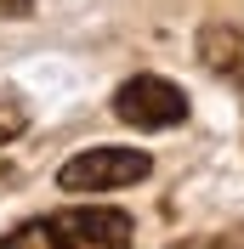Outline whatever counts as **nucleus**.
<instances>
[{
  "mask_svg": "<svg viewBox=\"0 0 244 249\" xmlns=\"http://www.w3.org/2000/svg\"><path fill=\"white\" fill-rule=\"evenodd\" d=\"M0 249H131V215L120 210H57L23 221L0 238Z\"/></svg>",
  "mask_w": 244,
  "mask_h": 249,
  "instance_id": "obj_1",
  "label": "nucleus"
},
{
  "mask_svg": "<svg viewBox=\"0 0 244 249\" xmlns=\"http://www.w3.org/2000/svg\"><path fill=\"white\" fill-rule=\"evenodd\" d=\"M153 159L137 153V147H91V153H74L57 170L62 193H114V187H137L148 181Z\"/></svg>",
  "mask_w": 244,
  "mask_h": 249,
  "instance_id": "obj_2",
  "label": "nucleus"
},
{
  "mask_svg": "<svg viewBox=\"0 0 244 249\" xmlns=\"http://www.w3.org/2000/svg\"><path fill=\"white\" fill-rule=\"evenodd\" d=\"M114 113L125 124H137V130H170V124L187 119V91L159 74H137L114 91Z\"/></svg>",
  "mask_w": 244,
  "mask_h": 249,
  "instance_id": "obj_3",
  "label": "nucleus"
},
{
  "mask_svg": "<svg viewBox=\"0 0 244 249\" xmlns=\"http://www.w3.org/2000/svg\"><path fill=\"white\" fill-rule=\"evenodd\" d=\"M199 62H204L216 79L244 85V29H233V23H210V29L199 34Z\"/></svg>",
  "mask_w": 244,
  "mask_h": 249,
  "instance_id": "obj_4",
  "label": "nucleus"
},
{
  "mask_svg": "<svg viewBox=\"0 0 244 249\" xmlns=\"http://www.w3.org/2000/svg\"><path fill=\"white\" fill-rule=\"evenodd\" d=\"M23 130H29V108H23V96L0 85V147H6V142H17Z\"/></svg>",
  "mask_w": 244,
  "mask_h": 249,
  "instance_id": "obj_5",
  "label": "nucleus"
},
{
  "mask_svg": "<svg viewBox=\"0 0 244 249\" xmlns=\"http://www.w3.org/2000/svg\"><path fill=\"white\" fill-rule=\"evenodd\" d=\"M170 249H233L227 238H182V244H170Z\"/></svg>",
  "mask_w": 244,
  "mask_h": 249,
  "instance_id": "obj_6",
  "label": "nucleus"
},
{
  "mask_svg": "<svg viewBox=\"0 0 244 249\" xmlns=\"http://www.w3.org/2000/svg\"><path fill=\"white\" fill-rule=\"evenodd\" d=\"M0 17H34V0H0Z\"/></svg>",
  "mask_w": 244,
  "mask_h": 249,
  "instance_id": "obj_7",
  "label": "nucleus"
},
{
  "mask_svg": "<svg viewBox=\"0 0 244 249\" xmlns=\"http://www.w3.org/2000/svg\"><path fill=\"white\" fill-rule=\"evenodd\" d=\"M233 249H244V232H239V244H233Z\"/></svg>",
  "mask_w": 244,
  "mask_h": 249,
  "instance_id": "obj_8",
  "label": "nucleus"
}]
</instances>
